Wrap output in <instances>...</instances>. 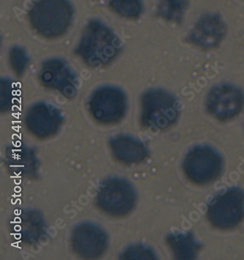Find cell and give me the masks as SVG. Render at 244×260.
Here are the masks:
<instances>
[{"instance_id": "obj_1", "label": "cell", "mask_w": 244, "mask_h": 260, "mask_svg": "<svg viewBox=\"0 0 244 260\" xmlns=\"http://www.w3.org/2000/svg\"><path fill=\"white\" fill-rule=\"evenodd\" d=\"M224 168L222 155L214 147L200 145L189 150L182 162L187 178L196 185L213 183L219 178Z\"/></svg>"}, {"instance_id": "obj_2", "label": "cell", "mask_w": 244, "mask_h": 260, "mask_svg": "<svg viewBox=\"0 0 244 260\" xmlns=\"http://www.w3.org/2000/svg\"><path fill=\"white\" fill-rule=\"evenodd\" d=\"M207 218L214 228L231 230L244 219V191L238 187L228 188L209 203Z\"/></svg>"}, {"instance_id": "obj_3", "label": "cell", "mask_w": 244, "mask_h": 260, "mask_svg": "<svg viewBox=\"0 0 244 260\" xmlns=\"http://www.w3.org/2000/svg\"><path fill=\"white\" fill-rule=\"evenodd\" d=\"M205 107L207 112L219 121L232 120L243 109L244 92L233 84H217L207 92Z\"/></svg>"}, {"instance_id": "obj_4", "label": "cell", "mask_w": 244, "mask_h": 260, "mask_svg": "<svg viewBox=\"0 0 244 260\" xmlns=\"http://www.w3.org/2000/svg\"><path fill=\"white\" fill-rule=\"evenodd\" d=\"M71 16L72 10L66 0H38L30 11L32 22L44 32L64 30Z\"/></svg>"}, {"instance_id": "obj_5", "label": "cell", "mask_w": 244, "mask_h": 260, "mask_svg": "<svg viewBox=\"0 0 244 260\" xmlns=\"http://www.w3.org/2000/svg\"><path fill=\"white\" fill-rule=\"evenodd\" d=\"M147 117L151 125L159 128H167L175 123L180 117L178 101L170 92L164 89H154L146 98Z\"/></svg>"}, {"instance_id": "obj_6", "label": "cell", "mask_w": 244, "mask_h": 260, "mask_svg": "<svg viewBox=\"0 0 244 260\" xmlns=\"http://www.w3.org/2000/svg\"><path fill=\"white\" fill-rule=\"evenodd\" d=\"M227 26L218 13L204 15L196 23L189 34V41L202 49L217 48L225 39Z\"/></svg>"}, {"instance_id": "obj_7", "label": "cell", "mask_w": 244, "mask_h": 260, "mask_svg": "<svg viewBox=\"0 0 244 260\" xmlns=\"http://www.w3.org/2000/svg\"><path fill=\"white\" fill-rule=\"evenodd\" d=\"M168 242L174 256L179 260L195 259L202 247L192 233L172 234L169 236Z\"/></svg>"}, {"instance_id": "obj_8", "label": "cell", "mask_w": 244, "mask_h": 260, "mask_svg": "<svg viewBox=\"0 0 244 260\" xmlns=\"http://www.w3.org/2000/svg\"><path fill=\"white\" fill-rule=\"evenodd\" d=\"M188 0H159V13L170 22L181 21L188 8Z\"/></svg>"}, {"instance_id": "obj_9", "label": "cell", "mask_w": 244, "mask_h": 260, "mask_svg": "<svg viewBox=\"0 0 244 260\" xmlns=\"http://www.w3.org/2000/svg\"><path fill=\"white\" fill-rule=\"evenodd\" d=\"M111 6L121 16L137 18L142 11V0H111Z\"/></svg>"}]
</instances>
